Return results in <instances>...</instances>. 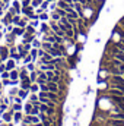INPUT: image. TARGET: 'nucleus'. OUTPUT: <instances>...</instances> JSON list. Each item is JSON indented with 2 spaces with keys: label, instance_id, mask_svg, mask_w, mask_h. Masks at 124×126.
Masks as SVG:
<instances>
[{
  "label": "nucleus",
  "instance_id": "nucleus-28",
  "mask_svg": "<svg viewBox=\"0 0 124 126\" xmlns=\"http://www.w3.org/2000/svg\"><path fill=\"white\" fill-rule=\"evenodd\" d=\"M31 56H32V59H35V57L38 56V50H37V48H34V50H31Z\"/></svg>",
  "mask_w": 124,
  "mask_h": 126
},
{
  "label": "nucleus",
  "instance_id": "nucleus-23",
  "mask_svg": "<svg viewBox=\"0 0 124 126\" xmlns=\"http://www.w3.org/2000/svg\"><path fill=\"white\" fill-rule=\"evenodd\" d=\"M13 66H15V63H13L12 60H10V62L7 63V64H6V70H12V69H13Z\"/></svg>",
  "mask_w": 124,
  "mask_h": 126
},
{
  "label": "nucleus",
  "instance_id": "nucleus-27",
  "mask_svg": "<svg viewBox=\"0 0 124 126\" xmlns=\"http://www.w3.org/2000/svg\"><path fill=\"white\" fill-rule=\"evenodd\" d=\"M39 88H41V91H44V93H47V91H48L47 84H41V85H39Z\"/></svg>",
  "mask_w": 124,
  "mask_h": 126
},
{
  "label": "nucleus",
  "instance_id": "nucleus-40",
  "mask_svg": "<svg viewBox=\"0 0 124 126\" xmlns=\"http://www.w3.org/2000/svg\"><path fill=\"white\" fill-rule=\"evenodd\" d=\"M37 100H38V97H37L35 94H32L31 95V101H37Z\"/></svg>",
  "mask_w": 124,
  "mask_h": 126
},
{
  "label": "nucleus",
  "instance_id": "nucleus-2",
  "mask_svg": "<svg viewBox=\"0 0 124 126\" xmlns=\"http://www.w3.org/2000/svg\"><path fill=\"white\" fill-rule=\"evenodd\" d=\"M47 87H48V91H51V93H57V91H59V85H57V82L47 81Z\"/></svg>",
  "mask_w": 124,
  "mask_h": 126
},
{
  "label": "nucleus",
  "instance_id": "nucleus-16",
  "mask_svg": "<svg viewBox=\"0 0 124 126\" xmlns=\"http://www.w3.org/2000/svg\"><path fill=\"white\" fill-rule=\"evenodd\" d=\"M51 18H53V21H56V22H57V21H60V18H62V16L54 10V12H53V15H51Z\"/></svg>",
  "mask_w": 124,
  "mask_h": 126
},
{
  "label": "nucleus",
  "instance_id": "nucleus-44",
  "mask_svg": "<svg viewBox=\"0 0 124 126\" xmlns=\"http://www.w3.org/2000/svg\"><path fill=\"white\" fill-rule=\"evenodd\" d=\"M0 110H1V113H3V111H4V110H6V106H4V104H3V106H1V107H0Z\"/></svg>",
  "mask_w": 124,
  "mask_h": 126
},
{
  "label": "nucleus",
  "instance_id": "nucleus-43",
  "mask_svg": "<svg viewBox=\"0 0 124 126\" xmlns=\"http://www.w3.org/2000/svg\"><path fill=\"white\" fill-rule=\"evenodd\" d=\"M15 101H16V103H19V104H21V97H16V98H15Z\"/></svg>",
  "mask_w": 124,
  "mask_h": 126
},
{
  "label": "nucleus",
  "instance_id": "nucleus-45",
  "mask_svg": "<svg viewBox=\"0 0 124 126\" xmlns=\"http://www.w3.org/2000/svg\"><path fill=\"white\" fill-rule=\"evenodd\" d=\"M66 3H69V4H73V0H64Z\"/></svg>",
  "mask_w": 124,
  "mask_h": 126
},
{
  "label": "nucleus",
  "instance_id": "nucleus-14",
  "mask_svg": "<svg viewBox=\"0 0 124 126\" xmlns=\"http://www.w3.org/2000/svg\"><path fill=\"white\" fill-rule=\"evenodd\" d=\"M25 31L29 32V34H32V35L35 34V30H34V27H32V25H26V27H25Z\"/></svg>",
  "mask_w": 124,
  "mask_h": 126
},
{
  "label": "nucleus",
  "instance_id": "nucleus-30",
  "mask_svg": "<svg viewBox=\"0 0 124 126\" xmlns=\"http://www.w3.org/2000/svg\"><path fill=\"white\" fill-rule=\"evenodd\" d=\"M32 43H34V47H35V48H38V47H41V46H42V44H41L38 40H34Z\"/></svg>",
  "mask_w": 124,
  "mask_h": 126
},
{
  "label": "nucleus",
  "instance_id": "nucleus-31",
  "mask_svg": "<svg viewBox=\"0 0 124 126\" xmlns=\"http://www.w3.org/2000/svg\"><path fill=\"white\" fill-rule=\"evenodd\" d=\"M19 97H21V98L26 97V90H21V91H19Z\"/></svg>",
  "mask_w": 124,
  "mask_h": 126
},
{
  "label": "nucleus",
  "instance_id": "nucleus-13",
  "mask_svg": "<svg viewBox=\"0 0 124 126\" xmlns=\"http://www.w3.org/2000/svg\"><path fill=\"white\" fill-rule=\"evenodd\" d=\"M56 12H57L60 16H66V15H67V12H66L64 9H60V7H56Z\"/></svg>",
  "mask_w": 124,
  "mask_h": 126
},
{
  "label": "nucleus",
  "instance_id": "nucleus-1",
  "mask_svg": "<svg viewBox=\"0 0 124 126\" xmlns=\"http://www.w3.org/2000/svg\"><path fill=\"white\" fill-rule=\"evenodd\" d=\"M12 19H13V15H12L10 12H7L6 15H3V18H1L0 21H1L3 25H10V24H12Z\"/></svg>",
  "mask_w": 124,
  "mask_h": 126
},
{
  "label": "nucleus",
  "instance_id": "nucleus-38",
  "mask_svg": "<svg viewBox=\"0 0 124 126\" xmlns=\"http://www.w3.org/2000/svg\"><path fill=\"white\" fill-rule=\"evenodd\" d=\"M26 69L31 70V72H34V64H32V63H28V64H26Z\"/></svg>",
  "mask_w": 124,
  "mask_h": 126
},
{
  "label": "nucleus",
  "instance_id": "nucleus-6",
  "mask_svg": "<svg viewBox=\"0 0 124 126\" xmlns=\"http://www.w3.org/2000/svg\"><path fill=\"white\" fill-rule=\"evenodd\" d=\"M7 54H9V50L6 47H1L0 48V57H1V60H6L7 59Z\"/></svg>",
  "mask_w": 124,
  "mask_h": 126
},
{
  "label": "nucleus",
  "instance_id": "nucleus-4",
  "mask_svg": "<svg viewBox=\"0 0 124 126\" xmlns=\"http://www.w3.org/2000/svg\"><path fill=\"white\" fill-rule=\"evenodd\" d=\"M47 81H48L47 73L41 72V73H39V76H38V84H39V85H41V84H47Z\"/></svg>",
  "mask_w": 124,
  "mask_h": 126
},
{
  "label": "nucleus",
  "instance_id": "nucleus-25",
  "mask_svg": "<svg viewBox=\"0 0 124 126\" xmlns=\"http://www.w3.org/2000/svg\"><path fill=\"white\" fill-rule=\"evenodd\" d=\"M9 75H10V73H9V70L1 72V78H3V79H7V78H9Z\"/></svg>",
  "mask_w": 124,
  "mask_h": 126
},
{
  "label": "nucleus",
  "instance_id": "nucleus-46",
  "mask_svg": "<svg viewBox=\"0 0 124 126\" xmlns=\"http://www.w3.org/2000/svg\"><path fill=\"white\" fill-rule=\"evenodd\" d=\"M26 126H35V125H32V123H29V125H26Z\"/></svg>",
  "mask_w": 124,
  "mask_h": 126
},
{
  "label": "nucleus",
  "instance_id": "nucleus-42",
  "mask_svg": "<svg viewBox=\"0 0 124 126\" xmlns=\"http://www.w3.org/2000/svg\"><path fill=\"white\" fill-rule=\"evenodd\" d=\"M32 60V56H26V57H25V62L28 63V62H31Z\"/></svg>",
  "mask_w": 124,
  "mask_h": 126
},
{
  "label": "nucleus",
  "instance_id": "nucleus-17",
  "mask_svg": "<svg viewBox=\"0 0 124 126\" xmlns=\"http://www.w3.org/2000/svg\"><path fill=\"white\" fill-rule=\"evenodd\" d=\"M9 78H12V81H16L18 79V72L16 70H12L10 75H9Z\"/></svg>",
  "mask_w": 124,
  "mask_h": 126
},
{
  "label": "nucleus",
  "instance_id": "nucleus-21",
  "mask_svg": "<svg viewBox=\"0 0 124 126\" xmlns=\"http://www.w3.org/2000/svg\"><path fill=\"white\" fill-rule=\"evenodd\" d=\"M31 114H34V116H37V114H39V107H32V110H31Z\"/></svg>",
  "mask_w": 124,
  "mask_h": 126
},
{
  "label": "nucleus",
  "instance_id": "nucleus-3",
  "mask_svg": "<svg viewBox=\"0 0 124 126\" xmlns=\"http://www.w3.org/2000/svg\"><path fill=\"white\" fill-rule=\"evenodd\" d=\"M53 60H54V57H53L50 53H45V54L41 57V63H51Z\"/></svg>",
  "mask_w": 124,
  "mask_h": 126
},
{
  "label": "nucleus",
  "instance_id": "nucleus-29",
  "mask_svg": "<svg viewBox=\"0 0 124 126\" xmlns=\"http://www.w3.org/2000/svg\"><path fill=\"white\" fill-rule=\"evenodd\" d=\"M31 91L32 93H37L38 91V85L37 84H31Z\"/></svg>",
  "mask_w": 124,
  "mask_h": 126
},
{
  "label": "nucleus",
  "instance_id": "nucleus-19",
  "mask_svg": "<svg viewBox=\"0 0 124 126\" xmlns=\"http://www.w3.org/2000/svg\"><path fill=\"white\" fill-rule=\"evenodd\" d=\"M42 3V0H31V6L32 7H37V6H39Z\"/></svg>",
  "mask_w": 124,
  "mask_h": 126
},
{
  "label": "nucleus",
  "instance_id": "nucleus-5",
  "mask_svg": "<svg viewBox=\"0 0 124 126\" xmlns=\"http://www.w3.org/2000/svg\"><path fill=\"white\" fill-rule=\"evenodd\" d=\"M70 6H72V4L66 3L64 0H59V1H57V7H60V9H64V10H67V9H69Z\"/></svg>",
  "mask_w": 124,
  "mask_h": 126
},
{
  "label": "nucleus",
  "instance_id": "nucleus-32",
  "mask_svg": "<svg viewBox=\"0 0 124 126\" xmlns=\"http://www.w3.org/2000/svg\"><path fill=\"white\" fill-rule=\"evenodd\" d=\"M21 119H22V114H21V113H15V120H16V122H19Z\"/></svg>",
  "mask_w": 124,
  "mask_h": 126
},
{
  "label": "nucleus",
  "instance_id": "nucleus-15",
  "mask_svg": "<svg viewBox=\"0 0 124 126\" xmlns=\"http://www.w3.org/2000/svg\"><path fill=\"white\" fill-rule=\"evenodd\" d=\"M13 7H15V9H16V12H18V13L21 15V9H22V7H21L19 1H13Z\"/></svg>",
  "mask_w": 124,
  "mask_h": 126
},
{
  "label": "nucleus",
  "instance_id": "nucleus-9",
  "mask_svg": "<svg viewBox=\"0 0 124 126\" xmlns=\"http://www.w3.org/2000/svg\"><path fill=\"white\" fill-rule=\"evenodd\" d=\"M111 119H118V120H124V113H117V114H112V113H111Z\"/></svg>",
  "mask_w": 124,
  "mask_h": 126
},
{
  "label": "nucleus",
  "instance_id": "nucleus-20",
  "mask_svg": "<svg viewBox=\"0 0 124 126\" xmlns=\"http://www.w3.org/2000/svg\"><path fill=\"white\" fill-rule=\"evenodd\" d=\"M3 119H4L6 122H9V120L12 119V111H10V113H4V114H3Z\"/></svg>",
  "mask_w": 124,
  "mask_h": 126
},
{
  "label": "nucleus",
  "instance_id": "nucleus-33",
  "mask_svg": "<svg viewBox=\"0 0 124 126\" xmlns=\"http://www.w3.org/2000/svg\"><path fill=\"white\" fill-rule=\"evenodd\" d=\"M29 79H31V82H34V81L37 79V73H35V72H31V76H29Z\"/></svg>",
  "mask_w": 124,
  "mask_h": 126
},
{
  "label": "nucleus",
  "instance_id": "nucleus-39",
  "mask_svg": "<svg viewBox=\"0 0 124 126\" xmlns=\"http://www.w3.org/2000/svg\"><path fill=\"white\" fill-rule=\"evenodd\" d=\"M29 4H31V0H24L22 1V7L24 6H29Z\"/></svg>",
  "mask_w": 124,
  "mask_h": 126
},
{
  "label": "nucleus",
  "instance_id": "nucleus-12",
  "mask_svg": "<svg viewBox=\"0 0 124 126\" xmlns=\"http://www.w3.org/2000/svg\"><path fill=\"white\" fill-rule=\"evenodd\" d=\"M51 47H53V44H51V43H48V41H45V43H42V48H44L45 51H48V50H50Z\"/></svg>",
  "mask_w": 124,
  "mask_h": 126
},
{
  "label": "nucleus",
  "instance_id": "nucleus-22",
  "mask_svg": "<svg viewBox=\"0 0 124 126\" xmlns=\"http://www.w3.org/2000/svg\"><path fill=\"white\" fill-rule=\"evenodd\" d=\"M31 110H32V104L29 103V104L25 106V111H26V114H31Z\"/></svg>",
  "mask_w": 124,
  "mask_h": 126
},
{
  "label": "nucleus",
  "instance_id": "nucleus-26",
  "mask_svg": "<svg viewBox=\"0 0 124 126\" xmlns=\"http://www.w3.org/2000/svg\"><path fill=\"white\" fill-rule=\"evenodd\" d=\"M19 76H21V79H22V81H24V79H26V78H28V75H26V70H22Z\"/></svg>",
  "mask_w": 124,
  "mask_h": 126
},
{
  "label": "nucleus",
  "instance_id": "nucleus-34",
  "mask_svg": "<svg viewBox=\"0 0 124 126\" xmlns=\"http://www.w3.org/2000/svg\"><path fill=\"white\" fill-rule=\"evenodd\" d=\"M47 18H48V16H47V13H45V12H42V13L39 15V19H42V21H45Z\"/></svg>",
  "mask_w": 124,
  "mask_h": 126
},
{
  "label": "nucleus",
  "instance_id": "nucleus-37",
  "mask_svg": "<svg viewBox=\"0 0 124 126\" xmlns=\"http://www.w3.org/2000/svg\"><path fill=\"white\" fill-rule=\"evenodd\" d=\"M39 119H41L42 122H45V120H47V116H45L44 113H39Z\"/></svg>",
  "mask_w": 124,
  "mask_h": 126
},
{
  "label": "nucleus",
  "instance_id": "nucleus-8",
  "mask_svg": "<svg viewBox=\"0 0 124 126\" xmlns=\"http://www.w3.org/2000/svg\"><path fill=\"white\" fill-rule=\"evenodd\" d=\"M32 10H34V7H32V6H24V7L21 9V12H22V13H25V15H31Z\"/></svg>",
  "mask_w": 124,
  "mask_h": 126
},
{
  "label": "nucleus",
  "instance_id": "nucleus-7",
  "mask_svg": "<svg viewBox=\"0 0 124 126\" xmlns=\"http://www.w3.org/2000/svg\"><path fill=\"white\" fill-rule=\"evenodd\" d=\"M13 34L15 35H24L25 34V28H22V27H16V28H13Z\"/></svg>",
  "mask_w": 124,
  "mask_h": 126
},
{
  "label": "nucleus",
  "instance_id": "nucleus-47",
  "mask_svg": "<svg viewBox=\"0 0 124 126\" xmlns=\"http://www.w3.org/2000/svg\"><path fill=\"white\" fill-rule=\"evenodd\" d=\"M47 1H56V0H47Z\"/></svg>",
  "mask_w": 124,
  "mask_h": 126
},
{
  "label": "nucleus",
  "instance_id": "nucleus-24",
  "mask_svg": "<svg viewBox=\"0 0 124 126\" xmlns=\"http://www.w3.org/2000/svg\"><path fill=\"white\" fill-rule=\"evenodd\" d=\"M18 27L25 28V27H26V19H21V21H19V24H18Z\"/></svg>",
  "mask_w": 124,
  "mask_h": 126
},
{
  "label": "nucleus",
  "instance_id": "nucleus-41",
  "mask_svg": "<svg viewBox=\"0 0 124 126\" xmlns=\"http://www.w3.org/2000/svg\"><path fill=\"white\" fill-rule=\"evenodd\" d=\"M6 70V64H0V72H4Z\"/></svg>",
  "mask_w": 124,
  "mask_h": 126
},
{
  "label": "nucleus",
  "instance_id": "nucleus-18",
  "mask_svg": "<svg viewBox=\"0 0 124 126\" xmlns=\"http://www.w3.org/2000/svg\"><path fill=\"white\" fill-rule=\"evenodd\" d=\"M47 110H48V106L41 103V106H39V111H41V113H47Z\"/></svg>",
  "mask_w": 124,
  "mask_h": 126
},
{
  "label": "nucleus",
  "instance_id": "nucleus-35",
  "mask_svg": "<svg viewBox=\"0 0 124 126\" xmlns=\"http://www.w3.org/2000/svg\"><path fill=\"white\" fill-rule=\"evenodd\" d=\"M47 4H48V1H42V3H41V9L45 10V9H47Z\"/></svg>",
  "mask_w": 124,
  "mask_h": 126
},
{
  "label": "nucleus",
  "instance_id": "nucleus-11",
  "mask_svg": "<svg viewBox=\"0 0 124 126\" xmlns=\"http://www.w3.org/2000/svg\"><path fill=\"white\" fill-rule=\"evenodd\" d=\"M21 19H22V18H21V15H15V16H13V19H12V24H13V25H18Z\"/></svg>",
  "mask_w": 124,
  "mask_h": 126
},
{
  "label": "nucleus",
  "instance_id": "nucleus-36",
  "mask_svg": "<svg viewBox=\"0 0 124 126\" xmlns=\"http://www.w3.org/2000/svg\"><path fill=\"white\" fill-rule=\"evenodd\" d=\"M13 110H15V111H18V110H21V104H19V103H16V104L13 106Z\"/></svg>",
  "mask_w": 124,
  "mask_h": 126
},
{
  "label": "nucleus",
  "instance_id": "nucleus-10",
  "mask_svg": "<svg viewBox=\"0 0 124 126\" xmlns=\"http://www.w3.org/2000/svg\"><path fill=\"white\" fill-rule=\"evenodd\" d=\"M47 98L57 101V94H56V93H51V91H48V93H47Z\"/></svg>",
  "mask_w": 124,
  "mask_h": 126
}]
</instances>
